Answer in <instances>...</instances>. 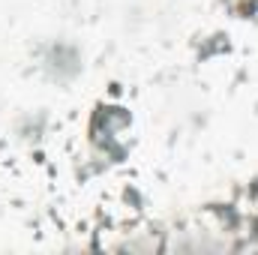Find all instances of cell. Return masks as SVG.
Masks as SVG:
<instances>
[{
  "label": "cell",
  "instance_id": "obj_1",
  "mask_svg": "<svg viewBox=\"0 0 258 255\" xmlns=\"http://www.w3.org/2000/svg\"><path fill=\"white\" fill-rule=\"evenodd\" d=\"M45 66L51 69V75H54V78H69V75H75V72H78V57H75V51H72V48L57 45V48H51V54L45 57Z\"/></svg>",
  "mask_w": 258,
  "mask_h": 255
}]
</instances>
